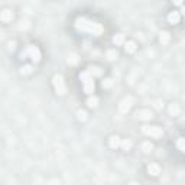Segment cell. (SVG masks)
<instances>
[{"label": "cell", "mask_w": 185, "mask_h": 185, "mask_svg": "<svg viewBox=\"0 0 185 185\" xmlns=\"http://www.w3.org/2000/svg\"><path fill=\"white\" fill-rule=\"evenodd\" d=\"M75 29L80 32H88L94 36H100L103 33V26L100 23L92 22V20H87L84 18H78L75 20Z\"/></svg>", "instance_id": "cell-1"}, {"label": "cell", "mask_w": 185, "mask_h": 185, "mask_svg": "<svg viewBox=\"0 0 185 185\" xmlns=\"http://www.w3.org/2000/svg\"><path fill=\"white\" fill-rule=\"evenodd\" d=\"M28 55H29V57L32 58L33 62H39V61H41V51L38 49V46L29 45V46L26 48V49H25V51L22 52V55H20V57H22V58L25 60V57H28Z\"/></svg>", "instance_id": "cell-2"}, {"label": "cell", "mask_w": 185, "mask_h": 185, "mask_svg": "<svg viewBox=\"0 0 185 185\" xmlns=\"http://www.w3.org/2000/svg\"><path fill=\"white\" fill-rule=\"evenodd\" d=\"M52 83H54V87H55V91L58 92L60 96H64V94H65V91H67V88H65V83H64L62 75H60V74L54 75Z\"/></svg>", "instance_id": "cell-3"}, {"label": "cell", "mask_w": 185, "mask_h": 185, "mask_svg": "<svg viewBox=\"0 0 185 185\" xmlns=\"http://www.w3.org/2000/svg\"><path fill=\"white\" fill-rule=\"evenodd\" d=\"M142 132L145 133L146 136H152V138H161L164 135L162 127H159V126H143Z\"/></svg>", "instance_id": "cell-4"}, {"label": "cell", "mask_w": 185, "mask_h": 185, "mask_svg": "<svg viewBox=\"0 0 185 185\" xmlns=\"http://www.w3.org/2000/svg\"><path fill=\"white\" fill-rule=\"evenodd\" d=\"M132 104H133V99H132V97H125V99L120 101V104H119V112L120 113H127L129 110H130Z\"/></svg>", "instance_id": "cell-5"}, {"label": "cell", "mask_w": 185, "mask_h": 185, "mask_svg": "<svg viewBox=\"0 0 185 185\" xmlns=\"http://www.w3.org/2000/svg\"><path fill=\"white\" fill-rule=\"evenodd\" d=\"M136 117H138L139 120H143V122H146V120L152 119L153 113L151 112V110H148V109H143V110H139V112L136 113Z\"/></svg>", "instance_id": "cell-6"}, {"label": "cell", "mask_w": 185, "mask_h": 185, "mask_svg": "<svg viewBox=\"0 0 185 185\" xmlns=\"http://www.w3.org/2000/svg\"><path fill=\"white\" fill-rule=\"evenodd\" d=\"M83 84H84V91H86L87 94H92V92H94V87H96V86H94V81H92V78L84 81Z\"/></svg>", "instance_id": "cell-7"}, {"label": "cell", "mask_w": 185, "mask_h": 185, "mask_svg": "<svg viewBox=\"0 0 185 185\" xmlns=\"http://www.w3.org/2000/svg\"><path fill=\"white\" fill-rule=\"evenodd\" d=\"M148 172L152 175V177H156L161 174V166L158 164H151V165L148 166Z\"/></svg>", "instance_id": "cell-8"}, {"label": "cell", "mask_w": 185, "mask_h": 185, "mask_svg": "<svg viewBox=\"0 0 185 185\" xmlns=\"http://www.w3.org/2000/svg\"><path fill=\"white\" fill-rule=\"evenodd\" d=\"M179 19H181V15L178 12H171V13L168 15V20H169V23H172V25L179 23Z\"/></svg>", "instance_id": "cell-9"}, {"label": "cell", "mask_w": 185, "mask_h": 185, "mask_svg": "<svg viewBox=\"0 0 185 185\" xmlns=\"http://www.w3.org/2000/svg\"><path fill=\"white\" fill-rule=\"evenodd\" d=\"M109 145H110V148H113V149H117V148H120V145H122V140H120L119 136H112L110 140H109Z\"/></svg>", "instance_id": "cell-10"}, {"label": "cell", "mask_w": 185, "mask_h": 185, "mask_svg": "<svg viewBox=\"0 0 185 185\" xmlns=\"http://www.w3.org/2000/svg\"><path fill=\"white\" fill-rule=\"evenodd\" d=\"M125 51L127 54H133L136 52V44L133 41H129V42H125Z\"/></svg>", "instance_id": "cell-11"}, {"label": "cell", "mask_w": 185, "mask_h": 185, "mask_svg": "<svg viewBox=\"0 0 185 185\" xmlns=\"http://www.w3.org/2000/svg\"><path fill=\"white\" fill-rule=\"evenodd\" d=\"M12 19H13L12 10H3V12H2V20H3V22H12Z\"/></svg>", "instance_id": "cell-12"}, {"label": "cell", "mask_w": 185, "mask_h": 185, "mask_svg": "<svg viewBox=\"0 0 185 185\" xmlns=\"http://www.w3.org/2000/svg\"><path fill=\"white\" fill-rule=\"evenodd\" d=\"M113 42H114V45H123V44H125V35H123V33L114 35V36H113Z\"/></svg>", "instance_id": "cell-13"}, {"label": "cell", "mask_w": 185, "mask_h": 185, "mask_svg": "<svg viewBox=\"0 0 185 185\" xmlns=\"http://www.w3.org/2000/svg\"><path fill=\"white\" fill-rule=\"evenodd\" d=\"M88 71L91 73L92 77H101V74H103L101 68H99V67H90V68H88Z\"/></svg>", "instance_id": "cell-14"}, {"label": "cell", "mask_w": 185, "mask_h": 185, "mask_svg": "<svg viewBox=\"0 0 185 185\" xmlns=\"http://www.w3.org/2000/svg\"><path fill=\"white\" fill-rule=\"evenodd\" d=\"M132 140H129V139H125V140H122V145H120V148L123 149V151H130L132 149Z\"/></svg>", "instance_id": "cell-15"}, {"label": "cell", "mask_w": 185, "mask_h": 185, "mask_svg": "<svg viewBox=\"0 0 185 185\" xmlns=\"http://www.w3.org/2000/svg\"><path fill=\"white\" fill-rule=\"evenodd\" d=\"M169 39H171V35H169L168 32H162V33H161V36H159L161 44H164V45H166V44L169 42Z\"/></svg>", "instance_id": "cell-16"}, {"label": "cell", "mask_w": 185, "mask_h": 185, "mask_svg": "<svg viewBox=\"0 0 185 185\" xmlns=\"http://www.w3.org/2000/svg\"><path fill=\"white\" fill-rule=\"evenodd\" d=\"M87 106L88 107H91V109H94V107H97L99 106V100H97V97H90V99L87 100Z\"/></svg>", "instance_id": "cell-17"}, {"label": "cell", "mask_w": 185, "mask_h": 185, "mask_svg": "<svg viewBox=\"0 0 185 185\" xmlns=\"http://www.w3.org/2000/svg\"><path fill=\"white\" fill-rule=\"evenodd\" d=\"M92 78V75H91V73L87 70V71H84V73H81L80 74V80L84 83V81H87V80H91Z\"/></svg>", "instance_id": "cell-18"}, {"label": "cell", "mask_w": 185, "mask_h": 185, "mask_svg": "<svg viewBox=\"0 0 185 185\" xmlns=\"http://www.w3.org/2000/svg\"><path fill=\"white\" fill-rule=\"evenodd\" d=\"M152 149H153V146H152L151 142H145V143H142V151H143L145 153H149Z\"/></svg>", "instance_id": "cell-19"}, {"label": "cell", "mask_w": 185, "mask_h": 185, "mask_svg": "<svg viewBox=\"0 0 185 185\" xmlns=\"http://www.w3.org/2000/svg\"><path fill=\"white\" fill-rule=\"evenodd\" d=\"M177 146H178L179 151H182V152L185 153V139L184 138H179L178 142H177Z\"/></svg>", "instance_id": "cell-20"}, {"label": "cell", "mask_w": 185, "mask_h": 185, "mask_svg": "<svg viewBox=\"0 0 185 185\" xmlns=\"http://www.w3.org/2000/svg\"><path fill=\"white\" fill-rule=\"evenodd\" d=\"M107 58H109L110 61L116 60V58H117V51H116V49H110V51H107Z\"/></svg>", "instance_id": "cell-21"}, {"label": "cell", "mask_w": 185, "mask_h": 185, "mask_svg": "<svg viewBox=\"0 0 185 185\" xmlns=\"http://www.w3.org/2000/svg\"><path fill=\"white\" fill-rule=\"evenodd\" d=\"M32 71H33L32 65H25V67H22V70H20V73L22 74H31Z\"/></svg>", "instance_id": "cell-22"}, {"label": "cell", "mask_w": 185, "mask_h": 185, "mask_svg": "<svg viewBox=\"0 0 185 185\" xmlns=\"http://www.w3.org/2000/svg\"><path fill=\"white\" fill-rule=\"evenodd\" d=\"M112 86H113V80L112 78H106L104 81H103V87H104V88H110Z\"/></svg>", "instance_id": "cell-23"}, {"label": "cell", "mask_w": 185, "mask_h": 185, "mask_svg": "<svg viewBox=\"0 0 185 185\" xmlns=\"http://www.w3.org/2000/svg\"><path fill=\"white\" fill-rule=\"evenodd\" d=\"M77 116H78L80 120H86L87 119V113L84 112V110H80V112L77 113Z\"/></svg>", "instance_id": "cell-24"}, {"label": "cell", "mask_w": 185, "mask_h": 185, "mask_svg": "<svg viewBox=\"0 0 185 185\" xmlns=\"http://www.w3.org/2000/svg\"><path fill=\"white\" fill-rule=\"evenodd\" d=\"M169 112H171L172 114H178V112H179L178 106H177V104H172V106H171V109H169Z\"/></svg>", "instance_id": "cell-25"}, {"label": "cell", "mask_w": 185, "mask_h": 185, "mask_svg": "<svg viewBox=\"0 0 185 185\" xmlns=\"http://www.w3.org/2000/svg\"><path fill=\"white\" fill-rule=\"evenodd\" d=\"M77 61L78 60H77V57H75V55H71V57L68 58V62H70V64H73V65L74 64H77Z\"/></svg>", "instance_id": "cell-26"}, {"label": "cell", "mask_w": 185, "mask_h": 185, "mask_svg": "<svg viewBox=\"0 0 185 185\" xmlns=\"http://www.w3.org/2000/svg\"><path fill=\"white\" fill-rule=\"evenodd\" d=\"M174 2V5H177V6H181L182 5V0H172Z\"/></svg>", "instance_id": "cell-27"}, {"label": "cell", "mask_w": 185, "mask_h": 185, "mask_svg": "<svg viewBox=\"0 0 185 185\" xmlns=\"http://www.w3.org/2000/svg\"><path fill=\"white\" fill-rule=\"evenodd\" d=\"M181 12H182V15H184V18H185V6H182V10H181Z\"/></svg>", "instance_id": "cell-28"}]
</instances>
